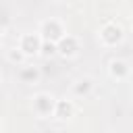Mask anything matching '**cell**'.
Instances as JSON below:
<instances>
[{
  "label": "cell",
  "instance_id": "9",
  "mask_svg": "<svg viewBox=\"0 0 133 133\" xmlns=\"http://www.w3.org/2000/svg\"><path fill=\"white\" fill-rule=\"evenodd\" d=\"M42 79V71L37 69V66H33V64H23V66H19V81L21 83H27V85H33V83H37Z\"/></svg>",
  "mask_w": 133,
  "mask_h": 133
},
{
  "label": "cell",
  "instance_id": "2",
  "mask_svg": "<svg viewBox=\"0 0 133 133\" xmlns=\"http://www.w3.org/2000/svg\"><path fill=\"white\" fill-rule=\"evenodd\" d=\"M123 39H125V29L114 19H110V21H106V23H102L98 27V42H100V46L116 48V46L123 44Z\"/></svg>",
  "mask_w": 133,
  "mask_h": 133
},
{
  "label": "cell",
  "instance_id": "3",
  "mask_svg": "<svg viewBox=\"0 0 133 133\" xmlns=\"http://www.w3.org/2000/svg\"><path fill=\"white\" fill-rule=\"evenodd\" d=\"M31 112L37 118H54V108H56V98L50 91H37L31 96L29 102Z\"/></svg>",
  "mask_w": 133,
  "mask_h": 133
},
{
  "label": "cell",
  "instance_id": "12",
  "mask_svg": "<svg viewBox=\"0 0 133 133\" xmlns=\"http://www.w3.org/2000/svg\"><path fill=\"white\" fill-rule=\"evenodd\" d=\"M129 25H131V31H133V15H131V19H129Z\"/></svg>",
  "mask_w": 133,
  "mask_h": 133
},
{
  "label": "cell",
  "instance_id": "8",
  "mask_svg": "<svg viewBox=\"0 0 133 133\" xmlns=\"http://www.w3.org/2000/svg\"><path fill=\"white\" fill-rule=\"evenodd\" d=\"M75 114H77V104H75V100H71V98L56 100V108H54V118H56V121L66 123V121H71Z\"/></svg>",
  "mask_w": 133,
  "mask_h": 133
},
{
  "label": "cell",
  "instance_id": "6",
  "mask_svg": "<svg viewBox=\"0 0 133 133\" xmlns=\"http://www.w3.org/2000/svg\"><path fill=\"white\" fill-rule=\"evenodd\" d=\"M106 71H108V77L114 81H127L131 77V66L125 58H110Z\"/></svg>",
  "mask_w": 133,
  "mask_h": 133
},
{
  "label": "cell",
  "instance_id": "4",
  "mask_svg": "<svg viewBox=\"0 0 133 133\" xmlns=\"http://www.w3.org/2000/svg\"><path fill=\"white\" fill-rule=\"evenodd\" d=\"M42 44H44V39L39 37L37 31H23V33L19 35V39H17V48L23 52V56H25L27 60L39 56Z\"/></svg>",
  "mask_w": 133,
  "mask_h": 133
},
{
  "label": "cell",
  "instance_id": "15",
  "mask_svg": "<svg viewBox=\"0 0 133 133\" xmlns=\"http://www.w3.org/2000/svg\"><path fill=\"white\" fill-rule=\"evenodd\" d=\"M131 110H133V100H131Z\"/></svg>",
  "mask_w": 133,
  "mask_h": 133
},
{
  "label": "cell",
  "instance_id": "10",
  "mask_svg": "<svg viewBox=\"0 0 133 133\" xmlns=\"http://www.w3.org/2000/svg\"><path fill=\"white\" fill-rule=\"evenodd\" d=\"M4 58H6V62L12 64V66H23V64L27 62V58L23 56V52H21L17 46H10L8 50H4Z\"/></svg>",
  "mask_w": 133,
  "mask_h": 133
},
{
  "label": "cell",
  "instance_id": "1",
  "mask_svg": "<svg viewBox=\"0 0 133 133\" xmlns=\"http://www.w3.org/2000/svg\"><path fill=\"white\" fill-rule=\"evenodd\" d=\"M37 33H39V37L44 39V42H48V44H58L66 33H69V29H66V25H64V21L62 19H56V17H48V19H44V21H39V25H37V29H35Z\"/></svg>",
  "mask_w": 133,
  "mask_h": 133
},
{
  "label": "cell",
  "instance_id": "16",
  "mask_svg": "<svg viewBox=\"0 0 133 133\" xmlns=\"http://www.w3.org/2000/svg\"><path fill=\"white\" fill-rule=\"evenodd\" d=\"M0 85H2V75H0Z\"/></svg>",
  "mask_w": 133,
  "mask_h": 133
},
{
  "label": "cell",
  "instance_id": "14",
  "mask_svg": "<svg viewBox=\"0 0 133 133\" xmlns=\"http://www.w3.org/2000/svg\"><path fill=\"white\" fill-rule=\"evenodd\" d=\"M2 129H4V125H2V118H0V133H2Z\"/></svg>",
  "mask_w": 133,
  "mask_h": 133
},
{
  "label": "cell",
  "instance_id": "13",
  "mask_svg": "<svg viewBox=\"0 0 133 133\" xmlns=\"http://www.w3.org/2000/svg\"><path fill=\"white\" fill-rule=\"evenodd\" d=\"M2 37H4V33H2V27H0V46H2Z\"/></svg>",
  "mask_w": 133,
  "mask_h": 133
},
{
  "label": "cell",
  "instance_id": "11",
  "mask_svg": "<svg viewBox=\"0 0 133 133\" xmlns=\"http://www.w3.org/2000/svg\"><path fill=\"white\" fill-rule=\"evenodd\" d=\"M56 54V46L54 44H48V42H44L42 44V52H39V56H44V58H50V56H54Z\"/></svg>",
  "mask_w": 133,
  "mask_h": 133
},
{
  "label": "cell",
  "instance_id": "5",
  "mask_svg": "<svg viewBox=\"0 0 133 133\" xmlns=\"http://www.w3.org/2000/svg\"><path fill=\"white\" fill-rule=\"evenodd\" d=\"M81 39L75 35V33H66L58 44H56V54L60 56V58H77L79 54H81Z\"/></svg>",
  "mask_w": 133,
  "mask_h": 133
},
{
  "label": "cell",
  "instance_id": "7",
  "mask_svg": "<svg viewBox=\"0 0 133 133\" xmlns=\"http://www.w3.org/2000/svg\"><path fill=\"white\" fill-rule=\"evenodd\" d=\"M94 89H96V81H94V77L83 75V77H79V79L73 81V85H71V96L77 98V100H81V98H89V96L94 94Z\"/></svg>",
  "mask_w": 133,
  "mask_h": 133
}]
</instances>
